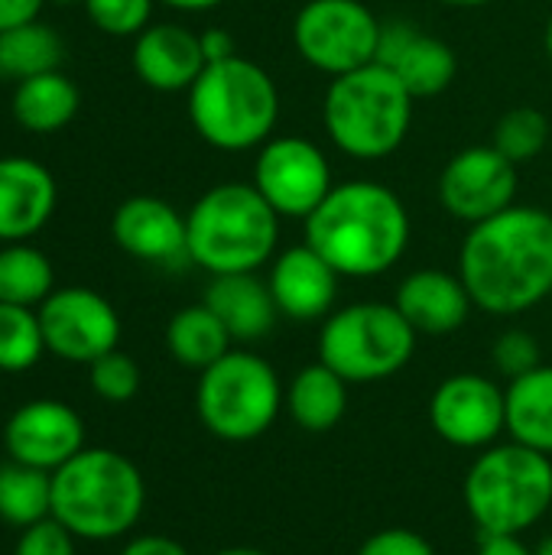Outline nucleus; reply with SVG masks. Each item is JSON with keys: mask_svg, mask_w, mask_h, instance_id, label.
Segmentation results:
<instances>
[{"mask_svg": "<svg viewBox=\"0 0 552 555\" xmlns=\"http://www.w3.org/2000/svg\"><path fill=\"white\" fill-rule=\"evenodd\" d=\"M459 276L488 315H524L552 293V215L537 205L472 224L459 250Z\"/></svg>", "mask_w": 552, "mask_h": 555, "instance_id": "nucleus-1", "label": "nucleus"}, {"mask_svg": "<svg viewBox=\"0 0 552 555\" xmlns=\"http://www.w3.org/2000/svg\"><path fill=\"white\" fill-rule=\"evenodd\" d=\"M306 244L322 254L342 280H371L394 270L407 254L410 211L384 182L351 179L335 185L306 218Z\"/></svg>", "mask_w": 552, "mask_h": 555, "instance_id": "nucleus-2", "label": "nucleus"}, {"mask_svg": "<svg viewBox=\"0 0 552 555\" xmlns=\"http://www.w3.org/2000/svg\"><path fill=\"white\" fill-rule=\"evenodd\" d=\"M146 507L140 468L114 449H81L52 472V517L75 540L111 543L127 537Z\"/></svg>", "mask_w": 552, "mask_h": 555, "instance_id": "nucleus-3", "label": "nucleus"}, {"mask_svg": "<svg viewBox=\"0 0 552 555\" xmlns=\"http://www.w3.org/2000/svg\"><path fill=\"white\" fill-rule=\"evenodd\" d=\"M185 234L189 260L205 273H257L277 254L280 215L254 182H221L189 208Z\"/></svg>", "mask_w": 552, "mask_h": 555, "instance_id": "nucleus-4", "label": "nucleus"}, {"mask_svg": "<svg viewBox=\"0 0 552 555\" xmlns=\"http://www.w3.org/2000/svg\"><path fill=\"white\" fill-rule=\"evenodd\" d=\"M189 120L195 133L221 153L260 150L280 120L277 81L244 55L205 65L189 88Z\"/></svg>", "mask_w": 552, "mask_h": 555, "instance_id": "nucleus-5", "label": "nucleus"}, {"mask_svg": "<svg viewBox=\"0 0 552 555\" xmlns=\"http://www.w3.org/2000/svg\"><path fill=\"white\" fill-rule=\"evenodd\" d=\"M413 107L416 98L403 81L381 62H371L332 78L322 101V124L335 150L358 163H377L403 146Z\"/></svg>", "mask_w": 552, "mask_h": 555, "instance_id": "nucleus-6", "label": "nucleus"}, {"mask_svg": "<svg viewBox=\"0 0 552 555\" xmlns=\"http://www.w3.org/2000/svg\"><path fill=\"white\" fill-rule=\"evenodd\" d=\"M462 501L478 533L524 537L552 507V459L521 442H495L472 462Z\"/></svg>", "mask_w": 552, "mask_h": 555, "instance_id": "nucleus-7", "label": "nucleus"}, {"mask_svg": "<svg viewBox=\"0 0 552 555\" xmlns=\"http://www.w3.org/2000/svg\"><path fill=\"white\" fill-rule=\"evenodd\" d=\"M286 406L277 367L254 351H228L198 374L195 413L221 442H254L267 436Z\"/></svg>", "mask_w": 552, "mask_h": 555, "instance_id": "nucleus-8", "label": "nucleus"}, {"mask_svg": "<svg viewBox=\"0 0 552 555\" xmlns=\"http://www.w3.org/2000/svg\"><path fill=\"white\" fill-rule=\"evenodd\" d=\"M416 332L394 302H351L319 332V361L348 384H381L416 354Z\"/></svg>", "mask_w": 552, "mask_h": 555, "instance_id": "nucleus-9", "label": "nucleus"}, {"mask_svg": "<svg viewBox=\"0 0 552 555\" xmlns=\"http://www.w3.org/2000/svg\"><path fill=\"white\" fill-rule=\"evenodd\" d=\"M381 20L361 0H309L296 13L293 46L322 75H348L377 59Z\"/></svg>", "mask_w": 552, "mask_h": 555, "instance_id": "nucleus-10", "label": "nucleus"}, {"mask_svg": "<svg viewBox=\"0 0 552 555\" xmlns=\"http://www.w3.org/2000/svg\"><path fill=\"white\" fill-rule=\"evenodd\" d=\"M254 189L280 218L306 221L335 189L329 156L306 137H270L254 159Z\"/></svg>", "mask_w": 552, "mask_h": 555, "instance_id": "nucleus-11", "label": "nucleus"}, {"mask_svg": "<svg viewBox=\"0 0 552 555\" xmlns=\"http://www.w3.org/2000/svg\"><path fill=\"white\" fill-rule=\"evenodd\" d=\"M429 426L452 449L482 452L508 433V390L485 374H452L429 397Z\"/></svg>", "mask_w": 552, "mask_h": 555, "instance_id": "nucleus-12", "label": "nucleus"}, {"mask_svg": "<svg viewBox=\"0 0 552 555\" xmlns=\"http://www.w3.org/2000/svg\"><path fill=\"white\" fill-rule=\"evenodd\" d=\"M36 312H39L46 351L62 361L94 364L120 341L117 309L88 286L55 289Z\"/></svg>", "mask_w": 552, "mask_h": 555, "instance_id": "nucleus-13", "label": "nucleus"}, {"mask_svg": "<svg viewBox=\"0 0 552 555\" xmlns=\"http://www.w3.org/2000/svg\"><path fill=\"white\" fill-rule=\"evenodd\" d=\"M517 169L521 166L501 156L491 143L465 146L446 163L439 176V202L452 218L482 224L514 205Z\"/></svg>", "mask_w": 552, "mask_h": 555, "instance_id": "nucleus-14", "label": "nucleus"}, {"mask_svg": "<svg viewBox=\"0 0 552 555\" xmlns=\"http://www.w3.org/2000/svg\"><path fill=\"white\" fill-rule=\"evenodd\" d=\"M3 449L10 462L52 475L85 449V423L62 400H29L7 420Z\"/></svg>", "mask_w": 552, "mask_h": 555, "instance_id": "nucleus-15", "label": "nucleus"}, {"mask_svg": "<svg viewBox=\"0 0 552 555\" xmlns=\"http://www.w3.org/2000/svg\"><path fill=\"white\" fill-rule=\"evenodd\" d=\"M374 62L390 68L416 101L442 94L455 81V72H459V59L452 46L442 42L439 36L416 29L410 20L381 23Z\"/></svg>", "mask_w": 552, "mask_h": 555, "instance_id": "nucleus-16", "label": "nucleus"}, {"mask_svg": "<svg viewBox=\"0 0 552 555\" xmlns=\"http://www.w3.org/2000/svg\"><path fill=\"white\" fill-rule=\"evenodd\" d=\"M111 237L127 257L153 267L192 263L185 218L156 195H133L120 202L111 218Z\"/></svg>", "mask_w": 552, "mask_h": 555, "instance_id": "nucleus-17", "label": "nucleus"}, {"mask_svg": "<svg viewBox=\"0 0 552 555\" xmlns=\"http://www.w3.org/2000/svg\"><path fill=\"white\" fill-rule=\"evenodd\" d=\"M338 270L306 241L280 250L270 260L267 286L280 315L293 322H325L338 299Z\"/></svg>", "mask_w": 552, "mask_h": 555, "instance_id": "nucleus-18", "label": "nucleus"}, {"mask_svg": "<svg viewBox=\"0 0 552 555\" xmlns=\"http://www.w3.org/2000/svg\"><path fill=\"white\" fill-rule=\"evenodd\" d=\"M130 62L137 78L163 94L189 91L208 65L198 33L179 23H153L140 36H133Z\"/></svg>", "mask_w": 552, "mask_h": 555, "instance_id": "nucleus-19", "label": "nucleus"}, {"mask_svg": "<svg viewBox=\"0 0 552 555\" xmlns=\"http://www.w3.org/2000/svg\"><path fill=\"white\" fill-rule=\"evenodd\" d=\"M59 202L52 172L29 156H0V241L16 244L39 234Z\"/></svg>", "mask_w": 552, "mask_h": 555, "instance_id": "nucleus-20", "label": "nucleus"}, {"mask_svg": "<svg viewBox=\"0 0 552 555\" xmlns=\"http://www.w3.org/2000/svg\"><path fill=\"white\" fill-rule=\"evenodd\" d=\"M394 306L413 325L416 335H433V338L459 332L475 309L462 276L446 273V270H433V267L410 273L397 286Z\"/></svg>", "mask_w": 552, "mask_h": 555, "instance_id": "nucleus-21", "label": "nucleus"}, {"mask_svg": "<svg viewBox=\"0 0 552 555\" xmlns=\"http://www.w3.org/2000/svg\"><path fill=\"white\" fill-rule=\"evenodd\" d=\"M202 302L221 319V325L228 328V335L238 345H254V341L267 338L280 319L270 286L257 273L211 276Z\"/></svg>", "mask_w": 552, "mask_h": 555, "instance_id": "nucleus-22", "label": "nucleus"}, {"mask_svg": "<svg viewBox=\"0 0 552 555\" xmlns=\"http://www.w3.org/2000/svg\"><path fill=\"white\" fill-rule=\"evenodd\" d=\"M348 380H342L329 364L312 361L299 367L286 387V410L290 420L303 433H329L345 420L348 410Z\"/></svg>", "mask_w": 552, "mask_h": 555, "instance_id": "nucleus-23", "label": "nucleus"}, {"mask_svg": "<svg viewBox=\"0 0 552 555\" xmlns=\"http://www.w3.org/2000/svg\"><path fill=\"white\" fill-rule=\"evenodd\" d=\"M78 107H81V94L75 81L62 75V68L16 81V91L10 101L13 120L29 133H55L68 127Z\"/></svg>", "mask_w": 552, "mask_h": 555, "instance_id": "nucleus-24", "label": "nucleus"}, {"mask_svg": "<svg viewBox=\"0 0 552 555\" xmlns=\"http://www.w3.org/2000/svg\"><path fill=\"white\" fill-rule=\"evenodd\" d=\"M508 436L552 459V364L511 380L508 387Z\"/></svg>", "mask_w": 552, "mask_h": 555, "instance_id": "nucleus-25", "label": "nucleus"}, {"mask_svg": "<svg viewBox=\"0 0 552 555\" xmlns=\"http://www.w3.org/2000/svg\"><path fill=\"white\" fill-rule=\"evenodd\" d=\"M234 338L228 335V328L221 325V319L205 306H185L179 309L169 325H166V348L169 354L192 371H205L215 361H221L231 351Z\"/></svg>", "mask_w": 552, "mask_h": 555, "instance_id": "nucleus-26", "label": "nucleus"}, {"mask_svg": "<svg viewBox=\"0 0 552 555\" xmlns=\"http://www.w3.org/2000/svg\"><path fill=\"white\" fill-rule=\"evenodd\" d=\"M65 59L62 36L42 20H29L23 26L0 33V75L3 78H33L46 72H59Z\"/></svg>", "mask_w": 552, "mask_h": 555, "instance_id": "nucleus-27", "label": "nucleus"}, {"mask_svg": "<svg viewBox=\"0 0 552 555\" xmlns=\"http://www.w3.org/2000/svg\"><path fill=\"white\" fill-rule=\"evenodd\" d=\"M55 293V273L42 250L26 241L0 247V302L39 309Z\"/></svg>", "mask_w": 552, "mask_h": 555, "instance_id": "nucleus-28", "label": "nucleus"}, {"mask_svg": "<svg viewBox=\"0 0 552 555\" xmlns=\"http://www.w3.org/2000/svg\"><path fill=\"white\" fill-rule=\"evenodd\" d=\"M52 517V475L10 462L0 468V520L26 530Z\"/></svg>", "mask_w": 552, "mask_h": 555, "instance_id": "nucleus-29", "label": "nucleus"}, {"mask_svg": "<svg viewBox=\"0 0 552 555\" xmlns=\"http://www.w3.org/2000/svg\"><path fill=\"white\" fill-rule=\"evenodd\" d=\"M550 133V117L540 107L521 104V107H511L498 117V124L491 130V146L501 156H508L514 166H527L547 150Z\"/></svg>", "mask_w": 552, "mask_h": 555, "instance_id": "nucleus-30", "label": "nucleus"}, {"mask_svg": "<svg viewBox=\"0 0 552 555\" xmlns=\"http://www.w3.org/2000/svg\"><path fill=\"white\" fill-rule=\"evenodd\" d=\"M46 354V338L39 312L13 302H0V371L20 374L39 364Z\"/></svg>", "mask_w": 552, "mask_h": 555, "instance_id": "nucleus-31", "label": "nucleus"}, {"mask_svg": "<svg viewBox=\"0 0 552 555\" xmlns=\"http://www.w3.org/2000/svg\"><path fill=\"white\" fill-rule=\"evenodd\" d=\"M88 384L104 403H127L140 393V364L114 348L88 364Z\"/></svg>", "mask_w": 552, "mask_h": 555, "instance_id": "nucleus-32", "label": "nucleus"}, {"mask_svg": "<svg viewBox=\"0 0 552 555\" xmlns=\"http://www.w3.org/2000/svg\"><path fill=\"white\" fill-rule=\"evenodd\" d=\"M156 0H85L88 20L107 36H140L150 26Z\"/></svg>", "mask_w": 552, "mask_h": 555, "instance_id": "nucleus-33", "label": "nucleus"}, {"mask_svg": "<svg viewBox=\"0 0 552 555\" xmlns=\"http://www.w3.org/2000/svg\"><path fill=\"white\" fill-rule=\"evenodd\" d=\"M491 364L511 384V380H517V377H524L543 364L540 341L527 328H508L491 345Z\"/></svg>", "mask_w": 552, "mask_h": 555, "instance_id": "nucleus-34", "label": "nucleus"}, {"mask_svg": "<svg viewBox=\"0 0 552 555\" xmlns=\"http://www.w3.org/2000/svg\"><path fill=\"white\" fill-rule=\"evenodd\" d=\"M13 555H75V537L55 517H46L20 530Z\"/></svg>", "mask_w": 552, "mask_h": 555, "instance_id": "nucleus-35", "label": "nucleus"}, {"mask_svg": "<svg viewBox=\"0 0 552 555\" xmlns=\"http://www.w3.org/2000/svg\"><path fill=\"white\" fill-rule=\"evenodd\" d=\"M355 555H436V546L410 527H387L371 533Z\"/></svg>", "mask_w": 552, "mask_h": 555, "instance_id": "nucleus-36", "label": "nucleus"}, {"mask_svg": "<svg viewBox=\"0 0 552 555\" xmlns=\"http://www.w3.org/2000/svg\"><path fill=\"white\" fill-rule=\"evenodd\" d=\"M120 555H192L179 540L172 537H163V533H143V537H133Z\"/></svg>", "mask_w": 552, "mask_h": 555, "instance_id": "nucleus-37", "label": "nucleus"}, {"mask_svg": "<svg viewBox=\"0 0 552 555\" xmlns=\"http://www.w3.org/2000/svg\"><path fill=\"white\" fill-rule=\"evenodd\" d=\"M198 39H202V52H205V62H208V65H215V62H224V59H234V55H238V42H234V36H231L228 29L211 26V29L198 33Z\"/></svg>", "mask_w": 552, "mask_h": 555, "instance_id": "nucleus-38", "label": "nucleus"}, {"mask_svg": "<svg viewBox=\"0 0 552 555\" xmlns=\"http://www.w3.org/2000/svg\"><path fill=\"white\" fill-rule=\"evenodd\" d=\"M46 0H0V33L23 26L29 20H39Z\"/></svg>", "mask_w": 552, "mask_h": 555, "instance_id": "nucleus-39", "label": "nucleus"}, {"mask_svg": "<svg viewBox=\"0 0 552 555\" xmlns=\"http://www.w3.org/2000/svg\"><path fill=\"white\" fill-rule=\"evenodd\" d=\"M475 555H534V546H527V543H524V537L482 533Z\"/></svg>", "mask_w": 552, "mask_h": 555, "instance_id": "nucleus-40", "label": "nucleus"}, {"mask_svg": "<svg viewBox=\"0 0 552 555\" xmlns=\"http://www.w3.org/2000/svg\"><path fill=\"white\" fill-rule=\"evenodd\" d=\"M159 3L169 10H179V13H205V10L221 7L224 0H159Z\"/></svg>", "mask_w": 552, "mask_h": 555, "instance_id": "nucleus-41", "label": "nucleus"}, {"mask_svg": "<svg viewBox=\"0 0 552 555\" xmlns=\"http://www.w3.org/2000/svg\"><path fill=\"white\" fill-rule=\"evenodd\" d=\"M442 7H455V10H475V7H488L495 0H439Z\"/></svg>", "mask_w": 552, "mask_h": 555, "instance_id": "nucleus-42", "label": "nucleus"}, {"mask_svg": "<svg viewBox=\"0 0 552 555\" xmlns=\"http://www.w3.org/2000/svg\"><path fill=\"white\" fill-rule=\"evenodd\" d=\"M215 555H270L267 550H257V546H228V550H218Z\"/></svg>", "mask_w": 552, "mask_h": 555, "instance_id": "nucleus-43", "label": "nucleus"}, {"mask_svg": "<svg viewBox=\"0 0 552 555\" xmlns=\"http://www.w3.org/2000/svg\"><path fill=\"white\" fill-rule=\"evenodd\" d=\"M534 555H552V533L550 537H543V540L534 546Z\"/></svg>", "mask_w": 552, "mask_h": 555, "instance_id": "nucleus-44", "label": "nucleus"}, {"mask_svg": "<svg viewBox=\"0 0 552 555\" xmlns=\"http://www.w3.org/2000/svg\"><path fill=\"white\" fill-rule=\"evenodd\" d=\"M543 46H547V55H550L552 62V16L550 23H547V33H543Z\"/></svg>", "mask_w": 552, "mask_h": 555, "instance_id": "nucleus-45", "label": "nucleus"}, {"mask_svg": "<svg viewBox=\"0 0 552 555\" xmlns=\"http://www.w3.org/2000/svg\"><path fill=\"white\" fill-rule=\"evenodd\" d=\"M46 3H55V7H72V3H85V0H46Z\"/></svg>", "mask_w": 552, "mask_h": 555, "instance_id": "nucleus-46", "label": "nucleus"}]
</instances>
